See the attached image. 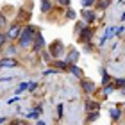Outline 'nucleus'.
I'll use <instances>...</instances> for the list:
<instances>
[{
    "instance_id": "obj_22",
    "label": "nucleus",
    "mask_w": 125,
    "mask_h": 125,
    "mask_svg": "<svg viewBox=\"0 0 125 125\" xmlns=\"http://www.w3.org/2000/svg\"><path fill=\"white\" fill-rule=\"evenodd\" d=\"M25 89H29V82H21L18 86V89H16V95H20L21 91H25Z\"/></svg>"
},
{
    "instance_id": "obj_8",
    "label": "nucleus",
    "mask_w": 125,
    "mask_h": 125,
    "mask_svg": "<svg viewBox=\"0 0 125 125\" xmlns=\"http://www.w3.org/2000/svg\"><path fill=\"white\" fill-rule=\"evenodd\" d=\"M81 86H82L84 91L89 93V95L95 91V82H93V81H89V79H88V81H84V79H82V81H81Z\"/></svg>"
},
{
    "instance_id": "obj_23",
    "label": "nucleus",
    "mask_w": 125,
    "mask_h": 125,
    "mask_svg": "<svg viewBox=\"0 0 125 125\" xmlns=\"http://www.w3.org/2000/svg\"><path fill=\"white\" fill-rule=\"evenodd\" d=\"M75 16H77V13H75L73 9H68V11H66V18H68V20H75Z\"/></svg>"
},
{
    "instance_id": "obj_32",
    "label": "nucleus",
    "mask_w": 125,
    "mask_h": 125,
    "mask_svg": "<svg viewBox=\"0 0 125 125\" xmlns=\"http://www.w3.org/2000/svg\"><path fill=\"white\" fill-rule=\"evenodd\" d=\"M116 34H118V36H122V34H123V27H118V29H116Z\"/></svg>"
},
{
    "instance_id": "obj_16",
    "label": "nucleus",
    "mask_w": 125,
    "mask_h": 125,
    "mask_svg": "<svg viewBox=\"0 0 125 125\" xmlns=\"http://www.w3.org/2000/svg\"><path fill=\"white\" fill-rule=\"evenodd\" d=\"M50 11H52L50 0H41V13H50Z\"/></svg>"
},
{
    "instance_id": "obj_9",
    "label": "nucleus",
    "mask_w": 125,
    "mask_h": 125,
    "mask_svg": "<svg viewBox=\"0 0 125 125\" xmlns=\"http://www.w3.org/2000/svg\"><path fill=\"white\" fill-rule=\"evenodd\" d=\"M77 59H79V50H75V48L70 50L68 55H66V62H68V64H75Z\"/></svg>"
},
{
    "instance_id": "obj_7",
    "label": "nucleus",
    "mask_w": 125,
    "mask_h": 125,
    "mask_svg": "<svg viewBox=\"0 0 125 125\" xmlns=\"http://www.w3.org/2000/svg\"><path fill=\"white\" fill-rule=\"evenodd\" d=\"M82 18H84V21L86 23H93L95 21V13H93V9H82Z\"/></svg>"
},
{
    "instance_id": "obj_20",
    "label": "nucleus",
    "mask_w": 125,
    "mask_h": 125,
    "mask_svg": "<svg viewBox=\"0 0 125 125\" xmlns=\"http://www.w3.org/2000/svg\"><path fill=\"white\" fill-rule=\"evenodd\" d=\"M81 4H82V7H84V9H89L91 5L96 4V0H81Z\"/></svg>"
},
{
    "instance_id": "obj_17",
    "label": "nucleus",
    "mask_w": 125,
    "mask_h": 125,
    "mask_svg": "<svg viewBox=\"0 0 125 125\" xmlns=\"http://www.w3.org/2000/svg\"><path fill=\"white\" fill-rule=\"evenodd\" d=\"M109 4H111V0H96V9H102V11H104V9H107V7H109Z\"/></svg>"
},
{
    "instance_id": "obj_34",
    "label": "nucleus",
    "mask_w": 125,
    "mask_h": 125,
    "mask_svg": "<svg viewBox=\"0 0 125 125\" xmlns=\"http://www.w3.org/2000/svg\"><path fill=\"white\" fill-rule=\"evenodd\" d=\"M5 120H7V118H4V116L0 118V125H2V123H5Z\"/></svg>"
},
{
    "instance_id": "obj_35",
    "label": "nucleus",
    "mask_w": 125,
    "mask_h": 125,
    "mask_svg": "<svg viewBox=\"0 0 125 125\" xmlns=\"http://www.w3.org/2000/svg\"><path fill=\"white\" fill-rule=\"evenodd\" d=\"M36 125H45V122H41V120H39V122H36Z\"/></svg>"
},
{
    "instance_id": "obj_19",
    "label": "nucleus",
    "mask_w": 125,
    "mask_h": 125,
    "mask_svg": "<svg viewBox=\"0 0 125 125\" xmlns=\"http://www.w3.org/2000/svg\"><path fill=\"white\" fill-rule=\"evenodd\" d=\"M115 89H116V88H115V84H107V86L104 88V96H109L113 91H115Z\"/></svg>"
},
{
    "instance_id": "obj_6",
    "label": "nucleus",
    "mask_w": 125,
    "mask_h": 125,
    "mask_svg": "<svg viewBox=\"0 0 125 125\" xmlns=\"http://www.w3.org/2000/svg\"><path fill=\"white\" fill-rule=\"evenodd\" d=\"M18 66V61L14 57H4L0 59V68H16Z\"/></svg>"
},
{
    "instance_id": "obj_13",
    "label": "nucleus",
    "mask_w": 125,
    "mask_h": 125,
    "mask_svg": "<svg viewBox=\"0 0 125 125\" xmlns=\"http://www.w3.org/2000/svg\"><path fill=\"white\" fill-rule=\"evenodd\" d=\"M52 66H55V70H68V62L66 61H59V59H55V61H52Z\"/></svg>"
},
{
    "instance_id": "obj_2",
    "label": "nucleus",
    "mask_w": 125,
    "mask_h": 125,
    "mask_svg": "<svg viewBox=\"0 0 125 125\" xmlns=\"http://www.w3.org/2000/svg\"><path fill=\"white\" fill-rule=\"evenodd\" d=\"M93 36H95V29L86 25L81 32H79V41H81V43H89L93 39Z\"/></svg>"
},
{
    "instance_id": "obj_3",
    "label": "nucleus",
    "mask_w": 125,
    "mask_h": 125,
    "mask_svg": "<svg viewBox=\"0 0 125 125\" xmlns=\"http://www.w3.org/2000/svg\"><path fill=\"white\" fill-rule=\"evenodd\" d=\"M48 52L52 54V57H54V59H57L59 55H61L62 52H64V45H62V43L59 41V39H55V41H52V43H50Z\"/></svg>"
},
{
    "instance_id": "obj_24",
    "label": "nucleus",
    "mask_w": 125,
    "mask_h": 125,
    "mask_svg": "<svg viewBox=\"0 0 125 125\" xmlns=\"http://www.w3.org/2000/svg\"><path fill=\"white\" fill-rule=\"evenodd\" d=\"M7 25V20H5V16L0 13V29H4V27Z\"/></svg>"
},
{
    "instance_id": "obj_31",
    "label": "nucleus",
    "mask_w": 125,
    "mask_h": 125,
    "mask_svg": "<svg viewBox=\"0 0 125 125\" xmlns=\"http://www.w3.org/2000/svg\"><path fill=\"white\" fill-rule=\"evenodd\" d=\"M57 116H59V118L62 116V104H59V105H57Z\"/></svg>"
},
{
    "instance_id": "obj_12",
    "label": "nucleus",
    "mask_w": 125,
    "mask_h": 125,
    "mask_svg": "<svg viewBox=\"0 0 125 125\" xmlns=\"http://www.w3.org/2000/svg\"><path fill=\"white\" fill-rule=\"evenodd\" d=\"M86 111H88V113H91V111H100V104H98V102H95V100H88V102H86Z\"/></svg>"
},
{
    "instance_id": "obj_10",
    "label": "nucleus",
    "mask_w": 125,
    "mask_h": 125,
    "mask_svg": "<svg viewBox=\"0 0 125 125\" xmlns=\"http://www.w3.org/2000/svg\"><path fill=\"white\" fill-rule=\"evenodd\" d=\"M113 34H116V27H109V29L105 31V34H104V38L100 39V45H105L109 39L113 38Z\"/></svg>"
},
{
    "instance_id": "obj_18",
    "label": "nucleus",
    "mask_w": 125,
    "mask_h": 125,
    "mask_svg": "<svg viewBox=\"0 0 125 125\" xmlns=\"http://www.w3.org/2000/svg\"><path fill=\"white\" fill-rule=\"evenodd\" d=\"M98 118H100V111H91V113L88 115V122H89V123H91V122H96Z\"/></svg>"
},
{
    "instance_id": "obj_29",
    "label": "nucleus",
    "mask_w": 125,
    "mask_h": 125,
    "mask_svg": "<svg viewBox=\"0 0 125 125\" xmlns=\"http://www.w3.org/2000/svg\"><path fill=\"white\" fill-rule=\"evenodd\" d=\"M84 48H86L88 52H91V50H93V45H91V43H84Z\"/></svg>"
},
{
    "instance_id": "obj_36",
    "label": "nucleus",
    "mask_w": 125,
    "mask_h": 125,
    "mask_svg": "<svg viewBox=\"0 0 125 125\" xmlns=\"http://www.w3.org/2000/svg\"><path fill=\"white\" fill-rule=\"evenodd\" d=\"M122 93H123V96H125V86H123V88H122Z\"/></svg>"
},
{
    "instance_id": "obj_28",
    "label": "nucleus",
    "mask_w": 125,
    "mask_h": 125,
    "mask_svg": "<svg viewBox=\"0 0 125 125\" xmlns=\"http://www.w3.org/2000/svg\"><path fill=\"white\" fill-rule=\"evenodd\" d=\"M36 88H38V84H36V82H29V91H34Z\"/></svg>"
},
{
    "instance_id": "obj_11",
    "label": "nucleus",
    "mask_w": 125,
    "mask_h": 125,
    "mask_svg": "<svg viewBox=\"0 0 125 125\" xmlns=\"http://www.w3.org/2000/svg\"><path fill=\"white\" fill-rule=\"evenodd\" d=\"M68 72H70V73H73V75H75L77 79H82V77H84L82 70H81L79 66H75V64H70V66H68Z\"/></svg>"
},
{
    "instance_id": "obj_26",
    "label": "nucleus",
    "mask_w": 125,
    "mask_h": 125,
    "mask_svg": "<svg viewBox=\"0 0 125 125\" xmlns=\"http://www.w3.org/2000/svg\"><path fill=\"white\" fill-rule=\"evenodd\" d=\"M38 116H39V113H38V111H32V113H29V115H27V118H32V120H36Z\"/></svg>"
},
{
    "instance_id": "obj_5",
    "label": "nucleus",
    "mask_w": 125,
    "mask_h": 125,
    "mask_svg": "<svg viewBox=\"0 0 125 125\" xmlns=\"http://www.w3.org/2000/svg\"><path fill=\"white\" fill-rule=\"evenodd\" d=\"M43 47H45V38H43L41 32H38L36 39H34V43H32V50H34V52H41Z\"/></svg>"
},
{
    "instance_id": "obj_25",
    "label": "nucleus",
    "mask_w": 125,
    "mask_h": 125,
    "mask_svg": "<svg viewBox=\"0 0 125 125\" xmlns=\"http://www.w3.org/2000/svg\"><path fill=\"white\" fill-rule=\"evenodd\" d=\"M5 39H7V34H2L0 32V48L4 47V43H5Z\"/></svg>"
},
{
    "instance_id": "obj_14",
    "label": "nucleus",
    "mask_w": 125,
    "mask_h": 125,
    "mask_svg": "<svg viewBox=\"0 0 125 125\" xmlns=\"http://www.w3.org/2000/svg\"><path fill=\"white\" fill-rule=\"evenodd\" d=\"M109 116H111V120H113V122H116L118 118L122 116V111H120V109H116V107H111V109H109Z\"/></svg>"
},
{
    "instance_id": "obj_21",
    "label": "nucleus",
    "mask_w": 125,
    "mask_h": 125,
    "mask_svg": "<svg viewBox=\"0 0 125 125\" xmlns=\"http://www.w3.org/2000/svg\"><path fill=\"white\" fill-rule=\"evenodd\" d=\"M113 84H115L116 89H122L125 86V79H115V82H113Z\"/></svg>"
},
{
    "instance_id": "obj_30",
    "label": "nucleus",
    "mask_w": 125,
    "mask_h": 125,
    "mask_svg": "<svg viewBox=\"0 0 125 125\" xmlns=\"http://www.w3.org/2000/svg\"><path fill=\"white\" fill-rule=\"evenodd\" d=\"M7 125H23V122H20V120H13V122H9Z\"/></svg>"
},
{
    "instance_id": "obj_15",
    "label": "nucleus",
    "mask_w": 125,
    "mask_h": 125,
    "mask_svg": "<svg viewBox=\"0 0 125 125\" xmlns=\"http://www.w3.org/2000/svg\"><path fill=\"white\" fill-rule=\"evenodd\" d=\"M100 73H102V84H104V86L111 84V75L105 72V68H102V70H100Z\"/></svg>"
},
{
    "instance_id": "obj_27",
    "label": "nucleus",
    "mask_w": 125,
    "mask_h": 125,
    "mask_svg": "<svg viewBox=\"0 0 125 125\" xmlns=\"http://www.w3.org/2000/svg\"><path fill=\"white\" fill-rule=\"evenodd\" d=\"M59 2V5H62V7H68L70 5V0H57Z\"/></svg>"
},
{
    "instance_id": "obj_1",
    "label": "nucleus",
    "mask_w": 125,
    "mask_h": 125,
    "mask_svg": "<svg viewBox=\"0 0 125 125\" xmlns=\"http://www.w3.org/2000/svg\"><path fill=\"white\" fill-rule=\"evenodd\" d=\"M36 29L31 25H27L21 29V34H20V38H18V43H20V47L21 48H27V47H31V45L34 43V39H36Z\"/></svg>"
},
{
    "instance_id": "obj_4",
    "label": "nucleus",
    "mask_w": 125,
    "mask_h": 125,
    "mask_svg": "<svg viewBox=\"0 0 125 125\" xmlns=\"http://www.w3.org/2000/svg\"><path fill=\"white\" fill-rule=\"evenodd\" d=\"M20 34H21V27H20V23H14L11 25V29L7 31V39L9 41H14V39H18L20 38Z\"/></svg>"
},
{
    "instance_id": "obj_33",
    "label": "nucleus",
    "mask_w": 125,
    "mask_h": 125,
    "mask_svg": "<svg viewBox=\"0 0 125 125\" xmlns=\"http://www.w3.org/2000/svg\"><path fill=\"white\" fill-rule=\"evenodd\" d=\"M7 54H14V47H9L7 48Z\"/></svg>"
}]
</instances>
